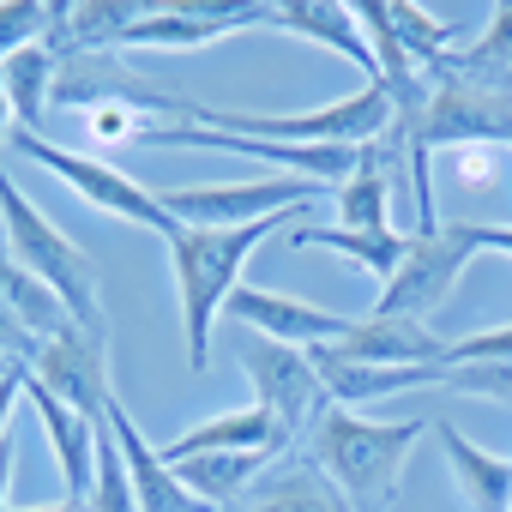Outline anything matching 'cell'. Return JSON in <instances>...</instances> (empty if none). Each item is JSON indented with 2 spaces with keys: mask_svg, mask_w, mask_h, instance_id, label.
<instances>
[{
  "mask_svg": "<svg viewBox=\"0 0 512 512\" xmlns=\"http://www.w3.org/2000/svg\"><path fill=\"white\" fill-rule=\"evenodd\" d=\"M422 434H428L422 416L374 422V416H356L350 404H326L296 452L332 476V488L350 500V512H392Z\"/></svg>",
  "mask_w": 512,
  "mask_h": 512,
  "instance_id": "obj_1",
  "label": "cell"
},
{
  "mask_svg": "<svg viewBox=\"0 0 512 512\" xmlns=\"http://www.w3.org/2000/svg\"><path fill=\"white\" fill-rule=\"evenodd\" d=\"M296 217L302 211H278V217L241 223V229H187V223H175L169 272H175V290H181V332H187V362L193 368H211V338H217L223 302L247 284V260Z\"/></svg>",
  "mask_w": 512,
  "mask_h": 512,
  "instance_id": "obj_2",
  "label": "cell"
},
{
  "mask_svg": "<svg viewBox=\"0 0 512 512\" xmlns=\"http://www.w3.org/2000/svg\"><path fill=\"white\" fill-rule=\"evenodd\" d=\"M0 241H7V260H13L19 272H31L37 284H49L85 332L109 338V314H103V296H97V266H91V253H85L67 229H55V223L43 217V205L13 181L7 157H0Z\"/></svg>",
  "mask_w": 512,
  "mask_h": 512,
  "instance_id": "obj_3",
  "label": "cell"
},
{
  "mask_svg": "<svg viewBox=\"0 0 512 512\" xmlns=\"http://www.w3.org/2000/svg\"><path fill=\"white\" fill-rule=\"evenodd\" d=\"M7 151L13 157H31V163H43L55 181H67L85 205H97L103 217H121V223H133V229H151V235H175V217L163 211V199H157V187H145V181H133L127 169H115L109 157H97V151H73V145H55V139H43V133H13L7 139Z\"/></svg>",
  "mask_w": 512,
  "mask_h": 512,
  "instance_id": "obj_4",
  "label": "cell"
},
{
  "mask_svg": "<svg viewBox=\"0 0 512 512\" xmlns=\"http://www.w3.org/2000/svg\"><path fill=\"white\" fill-rule=\"evenodd\" d=\"M163 211L187 229H241L278 211H314L320 187L302 175H260V181H205V187H157Z\"/></svg>",
  "mask_w": 512,
  "mask_h": 512,
  "instance_id": "obj_5",
  "label": "cell"
},
{
  "mask_svg": "<svg viewBox=\"0 0 512 512\" xmlns=\"http://www.w3.org/2000/svg\"><path fill=\"white\" fill-rule=\"evenodd\" d=\"M470 260H476V247L458 235V223L440 217V229L410 235L398 272L380 284L374 314H386V320H422V326H428V314L452 302V290H458V278L470 272Z\"/></svg>",
  "mask_w": 512,
  "mask_h": 512,
  "instance_id": "obj_6",
  "label": "cell"
},
{
  "mask_svg": "<svg viewBox=\"0 0 512 512\" xmlns=\"http://www.w3.org/2000/svg\"><path fill=\"white\" fill-rule=\"evenodd\" d=\"M241 368H247V380H253V404L272 410L278 428L302 446L308 428L320 422V410L332 404V392H326L314 356L296 350V344H272V338H260V332H247V338H241Z\"/></svg>",
  "mask_w": 512,
  "mask_h": 512,
  "instance_id": "obj_7",
  "label": "cell"
},
{
  "mask_svg": "<svg viewBox=\"0 0 512 512\" xmlns=\"http://www.w3.org/2000/svg\"><path fill=\"white\" fill-rule=\"evenodd\" d=\"M272 0H151V13L127 31L121 49H205L235 31H266Z\"/></svg>",
  "mask_w": 512,
  "mask_h": 512,
  "instance_id": "obj_8",
  "label": "cell"
},
{
  "mask_svg": "<svg viewBox=\"0 0 512 512\" xmlns=\"http://www.w3.org/2000/svg\"><path fill=\"white\" fill-rule=\"evenodd\" d=\"M31 380L49 386V392H55L61 404H73L79 416L103 422V410H109V398H115V380H109V338L73 326V332L37 344V356H31Z\"/></svg>",
  "mask_w": 512,
  "mask_h": 512,
  "instance_id": "obj_9",
  "label": "cell"
},
{
  "mask_svg": "<svg viewBox=\"0 0 512 512\" xmlns=\"http://www.w3.org/2000/svg\"><path fill=\"white\" fill-rule=\"evenodd\" d=\"M223 320L260 332L272 344H296V350H320V344H338L356 320L350 314H332L320 302H302V296H284V290H260V284H241L229 302H223Z\"/></svg>",
  "mask_w": 512,
  "mask_h": 512,
  "instance_id": "obj_10",
  "label": "cell"
},
{
  "mask_svg": "<svg viewBox=\"0 0 512 512\" xmlns=\"http://www.w3.org/2000/svg\"><path fill=\"white\" fill-rule=\"evenodd\" d=\"M266 31H284V37H302V43H320V49L344 55L368 85L380 79L356 0H272V25Z\"/></svg>",
  "mask_w": 512,
  "mask_h": 512,
  "instance_id": "obj_11",
  "label": "cell"
},
{
  "mask_svg": "<svg viewBox=\"0 0 512 512\" xmlns=\"http://www.w3.org/2000/svg\"><path fill=\"white\" fill-rule=\"evenodd\" d=\"M332 350L350 356V362H374V368H446V374H452V338H440V332L422 326V320L368 314V320H356Z\"/></svg>",
  "mask_w": 512,
  "mask_h": 512,
  "instance_id": "obj_12",
  "label": "cell"
},
{
  "mask_svg": "<svg viewBox=\"0 0 512 512\" xmlns=\"http://www.w3.org/2000/svg\"><path fill=\"white\" fill-rule=\"evenodd\" d=\"M25 398H31V410H37V422H43V440H49V452H55V464H61V482H67V500H91V482H97V428L103 422H91V416H79L73 404H61L49 386H37L31 374H25Z\"/></svg>",
  "mask_w": 512,
  "mask_h": 512,
  "instance_id": "obj_13",
  "label": "cell"
},
{
  "mask_svg": "<svg viewBox=\"0 0 512 512\" xmlns=\"http://www.w3.org/2000/svg\"><path fill=\"white\" fill-rule=\"evenodd\" d=\"M109 434H115V446H121V458H127V476H133V494H139V512H211L199 494H187L181 482H175V470H169V458H163V446H151L145 434H139V422L127 416V404L121 398H109Z\"/></svg>",
  "mask_w": 512,
  "mask_h": 512,
  "instance_id": "obj_14",
  "label": "cell"
},
{
  "mask_svg": "<svg viewBox=\"0 0 512 512\" xmlns=\"http://www.w3.org/2000/svg\"><path fill=\"white\" fill-rule=\"evenodd\" d=\"M434 440H440V452H446V470H452V482H458V500L470 506V512H512V458L506 452H488V446H476L458 422H434Z\"/></svg>",
  "mask_w": 512,
  "mask_h": 512,
  "instance_id": "obj_15",
  "label": "cell"
},
{
  "mask_svg": "<svg viewBox=\"0 0 512 512\" xmlns=\"http://www.w3.org/2000/svg\"><path fill=\"white\" fill-rule=\"evenodd\" d=\"M193 452H278V458H290V452H296V440L278 428V416H272V410L247 404V410L205 416V422L181 428V434L163 446V458H193Z\"/></svg>",
  "mask_w": 512,
  "mask_h": 512,
  "instance_id": "obj_16",
  "label": "cell"
},
{
  "mask_svg": "<svg viewBox=\"0 0 512 512\" xmlns=\"http://www.w3.org/2000/svg\"><path fill=\"white\" fill-rule=\"evenodd\" d=\"M223 512H350V500L332 488V476L320 464H308L302 452H290V458H278L260 482H253L235 506H223Z\"/></svg>",
  "mask_w": 512,
  "mask_h": 512,
  "instance_id": "obj_17",
  "label": "cell"
},
{
  "mask_svg": "<svg viewBox=\"0 0 512 512\" xmlns=\"http://www.w3.org/2000/svg\"><path fill=\"white\" fill-rule=\"evenodd\" d=\"M272 464H278V452H193V458H169L175 482H181L187 494H199L211 512L235 506Z\"/></svg>",
  "mask_w": 512,
  "mask_h": 512,
  "instance_id": "obj_18",
  "label": "cell"
},
{
  "mask_svg": "<svg viewBox=\"0 0 512 512\" xmlns=\"http://www.w3.org/2000/svg\"><path fill=\"white\" fill-rule=\"evenodd\" d=\"M440 67H452L470 85H488V91H506L512 97V0H494L482 37H470L464 49H452Z\"/></svg>",
  "mask_w": 512,
  "mask_h": 512,
  "instance_id": "obj_19",
  "label": "cell"
},
{
  "mask_svg": "<svg viewBox=\"0 0 512 512\" xmlns=\"http://www.w3.org/2000/svg\"><path fill=\"white\" fill-rule=\"evenodd\" d=\"M296 247H326V253H344L350 266H362L368 278H392L398 272V260H404V247H410V235L404 229H314V223H302L296 235H290Z\"/></svg>",
  "mask_w": 512,
  "mask_h": 512,
  "instance_id": "obj_20",
  "label": "cell"
},
{
  "mask_svg": "<svg viewBox=\"0 0 512 512\" xmlns=\"http://www.w3.org/2000/svg\"><path fill=\"white\" fill-rule=\"evenodd\" d=\"M55 73H61V55L49 43L13 49L7 61H0V79H7V103H13L19 133H37L43 109H55Z\"/></svg>",
  "mask_w": 512,
  "mask_h": 512,
  "instance_id": "obj_21",
  "label": "cell"
},
{
  "mask_svg": "<svg viewBox=\"0 0 512 512\" xmlns=\"http://www.w3.org/2000/svg\"><path fill=\"white\" fill-rule=\"evenodd\" d=\"M386 25H392L398 49H404L422 73L440 67V61L452 55V43H458V25H452V19H440V13H428V7H410V0H386Z\"/></svg>",
  "mask_w": 512,
  "mask_h": 512,
  "instance_id": "obj_22",
  "label": "cell"
},
{
  "mask_svg": "<svg viewBox=\"0 0 512 512\" xmlns=\"http://www.w3.org/2000/svg\"><path fill=\"white\" fill-rule=\"evenodd\" d=\"M7 308H13V320H19L37 344H49V338H61V332L79 326V320L67 314V302H61L49 284H37L31 272H19L13 260H7Z\"/></svg>",
  "mask_w": 512,
  "mask_h": 512,
  "instance_id": "obj_23",
  "label": "cell"
},
{
  "mask_svg": "<svg viewBox=\"0 0 512 512\" xmlns=\"http://www.w3.org/2000/svg\"><path fill=\"white\" fill-rule=\"evenodd\" d=\"M446 157V169H452V181H458V193H470V199H494L500 193V169H506V145H464V151H440Z\"/></svg>",
  "mask_w": 512,
  "mask_h": 512,
  "instance_id": "obj_24",
  "label": "cell"
},
{
  "mask_svg": "<svg viewBox=\"0 0 512 512\" xmlns=\"http://www.w3.org/2000/svg\"><path fill=\"white\" fill-rule=\"evenodd\" d=\"M49 37V0H0V61Z\"/></svg>",
  "mask_w": 512,
  "mask_h": 512,
  "instance_id": "obj_25",
  "label": "cell"
},
{
  "mask_svg": "<svg viewBox=\"0 0 512 512\" xmlns=\"http://www.w3.org/2000/svg\"><path fill=\"white\" fill-rule=\"evenodd\" d=\"M446 392L482 398V404H512V362H470L446 374Z\"/></svg>",
  "mask_w": 512,
  "mask_h": 512,
  "instance_id": "obj_26",
  "label": "cell"
},
{
  "mask_svg": "<svg viewBox=\"0 0 512 512\" xmlns=\"http://www.w3.org/2000/svg\"><path fill=\"white\" fill-rule=\"evenodd\" d=\"M446 223H458V235L476 253H506V260H512V223H470V217H446Z\"/></svg>",
  "mask_w": 512,
  "mask_h": 512,
  "instance_id": "obj_27",
  "label": "cell"
},
{
  "mask_svg": "<svg viewBox=\"0 0 512 512\" xmlns=\"http://www.w3.org/2000/svg\"><path fill=\"white\" fill-rule=\"evenodd\" d=\"M25 362H0V440H7V422H13V410H19V398H25Z\"/></svg>",
  "mask_w": 512,
  "mask_h": 512,
  "instance_id": "obj_28",
  "label": "cell"
},
{
  "mask_svg": "<svg viewBox=\"0 0 512 512\" xmlns=\"http://www.w3.org/2000/svg\"><path fill=\"white\" fill-rule=\"evenodd\" d=\"M13 464H19V452H13V434L0 440V512H13L7 506V494H13Z\"/></svg>",
  "mask_w": 512,
  "mask_h": 512,
  "instance_id": "obj_29",
  "label": "cell"
},
{
  "mask_svg": "<svg viewBox=\"0 0 512 512\" xmlns=\"http://www.w3.org/2000/svg\"><path fill=\"white\" fill-rule=\"evenodd\" d=\"M19 133V121H13V103H7V79H0V145H7Z\"/></svg>",
  "mask_w": 512,
  "mask_h": 512,
  "instance_id": "obj_30",
  "label": "cell"
},
{
  "mask_svg": "<svg viewBox=\"0 0 512 512\" xmlns=\"http://www.w3.org/2000/svg\"><path fill=\"white\" fill-rule=\"evenodd\" d=\"M13 512H91V506H79V500H49V506H13Z\"/></svg>",
  "mask_w": 512,
  "mask_h": 512,
  "instance_id": "obj_31",
  "label": "cell"
},
{
  "mask_svg": "<svg viewBox=\"0 0 512 512\" xmlns=\"http://www.w3.org/2000/svg\"><path fill=\"white\" fill-rule=\"evenodd\" d=\"M506 151H512V145H506Z\"/></svg>",
  "mask_w": 512,
  "mask_h": 512,
  "instance_id": "obj_32",
  "label": "cell"
}]
</instances>
